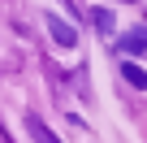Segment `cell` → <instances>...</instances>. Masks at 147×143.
I'll use <instances>...</instances> for the list:
<instances>
[{"instance_id":"7a4b0ae2","label":"cell","mask_w":147,"mask_h":143,"mask_svg":"<svg viewBox=\"0 0 147 143\" xmlns=\"http://www.w3.org/2000/svg\"><path fill=\"white\" fill-rule=\"evenodd\" d=\"M117 48H121V52H143V48H147V26H138V30L121 35V39H117Z\"/></svg>"},{"instance_id":"5b68a950","label":"cell","mask_w":147,"mask_h":143,"mask_svg":"<svg viewBox=\"0 0 147 143\" xmlns=\"http://www.w3.org/2000/svg\"><path fill=\"white\" fill-rule=\"evenodd\" d=\"M30 134H35V143H56V139L43 130V121H39V117H30Z\"/></svg>"},{"instance_id":"3957f363","label":"cell","mask_w":147,"mask_h":143,"mask_svg":"<svg viewBox=\"0 0 147 143\" xmlns=\"http://www.w3.org/2000/svg\"><path fill=\"white\" fill-rule=\"evenodd\" d=\"M121 78H125L130 87H143V91H147V74H143L134 61H121Z\"/></svg>"},{"instance_id":"277c9868","label":"cell","mask_w":147,"mask_h":143,"mask_svg":"<svg viewBox=\"0 0 147 143\" xmlns=\"http://www.w3.org/2000/svg\"><path fill=\"white\" fill-rule=\"evenodd\" d=\"M91 22H95L100 30H113V22H117V18H113L108 9H91Z\"/></svg>"},{"instance_id":"6da1fadb","label":"cell","mask_w":147,"mask_h":143,"mask_svg":"<svg viewBox=\"0 0 147 143\" xmlns=\"http://www.w3.org/2000/svg\"><path fill=\"white\" fill-rule=\"evenodd\" d=\"M48 30H52V39H56L61 48H74V43H78V30H74L65 18H48Z\"/></svg>"}]
</instances>
